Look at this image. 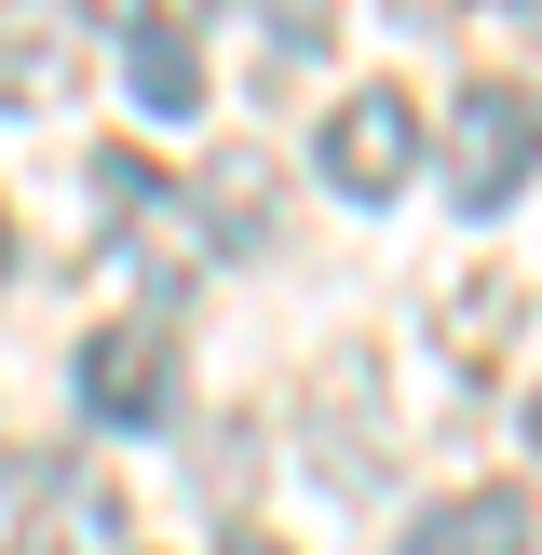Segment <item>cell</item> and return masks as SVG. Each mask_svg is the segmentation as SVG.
<instances>
[{
  "mask_svg": "<svg viewBox=\"0 0 542 555\" xmlns=\"http://www.w3.org/2000/svg\"><path fill=\"white\" fill-rule=\"evenodd\" d=\"M529 177H542V81H461V108H448V204L502 217Z\"/></svg>",
  "mask_w": 542,
  "mask_h": 555,
  "instance_id": "6da1fadb",
  "label": "cell"
},
{
  "mask_svg": "<svg viewBox=\"0 0 542 555\" xmlns=\"http://www.w3.org/2000/svg\"><path fill=\"white\" fill-rule=\"evenodd\" d=\"M421 150H434V122L393 95V81L339 95V108H325V135H312V163H325V190H339V204H393V190L421 177Z\"/></svg>",
  "mask_w": 542,
  "mask_h": 555,
  "instance_id": "7a4b0ae2",
  "label": "cell"
},
{
  "mask_svg": "<svg viewBox=\"0 0 542 555\" xmlns=\"http://www.w3.org/2000/svg\"><path fill=\"white\" fill-rule=\"evenodd\" d=\"M68 393H81V421H108V434H163V406H177V339H163V312L95 325V339L68 352Z\"/></svg>",
  "mask_w": 542,
  "mask_h": 555,
  "instance_id": "3957f363",
  "label": "cell"
},
{
  "mask_svg": "<svg viewBox=\"0 0 542 555\" xmlns=\"http://www.w3.org/2000/svg\"><path fill=\"white\" fill-rule=\"evenodd\" d=\"M190 217H204L217 258H258V244L285 231V177H271V150H217L204 177H190Z\"/></svg>",
  "mask_w": 542,
  "mask_h": 555,
  "instance_id": "277c9868",
  "label": "cell"
},
{
  "mask_svg": "<svg viewBox=\"0 0 542 555\" xmlns=\"http://www.w3.org/2000/svg\"><path fill=\"white\" fill-rule=\"evenodd\" d=\"M529 542H542L529 488H448V502L406 529V555H529Z\"/></svg>",
  "mask_w": 542,
  "mask_h": 555,
  "instance_id": "5b68a950",
  "label": "cell"
},
{
  "mask_svg": "<svg viewBox=\"0 0 542 555\" xmlns=\"http://www.w3.org/2000/svg\"><path fill=\"white\" fill-rule=\"evenodd\" d=\"M122 81H136L150 122H190V108H204V41H190L177 14H122Z\"/></svg>",
  "mask_w": 542,
  "mask_h": 555,
  "instance_id": "8992f818",
  "label": "cell"
},
{
  "mask_svg": "<svg viewBox=\"0 0 542 555\" xmlns=\"http://www.w3.org/2000/svg\"><path fill=\"white\" fill-rule=\"evenodd\" d=\"M54 515H68V461L0 448V555H54Z\"/></svg>",
  "mask_w": 542,
  "mask_h": 555,
  "instance_id": "52a82bcc",
  "label": "cell"
},
{
  "mask_svg": "<svg viewBox=\"0 0 542 555\" xmlns=\"http://www.w3.org/2000/svg\"><path fill=\"white\" fill-rule=\"evenodd\" d=\"M81 54L54 41V27H0V108H68Z\"/></svg>",
  "mask_w": 542,
  "mask_h": 555,
  "instance_id": "ba28073f",
  "label": "cell"
},
{
  "mask_svg": "<svg viewBox=\"0 0 542 555\" xmlns=\"http://www.w3.org/2000/svg\"><path fill=\"white\" fill-rule=\"evenodd\" d=\"M502 325H515V285H461L448 298V352H502Z\"/></svg>",
  "mask_w": 542,
  "mask_h": 555,
  "instance_id": "9c48e42d",
  "label": "cell"
},
{
  "mask_svg": "<svg viewBox=\"0 0 542 555\" xmlns=\"http://www.w3.org/2000/svg\"><path fill=\"white\" fill-rule=\"evenodd\" d=\"M231 555H285V542H258V529H244V542H231Z\"/></svg>",
  "mask_w": 542,
  "mask_h": 555,
  "instance_id": "30bf717a",
  "label": "cell"
},
{
  "mask_svg": "<svg viewBox=\"0 0 542 555\" xmlns=\"http://www.w3.org/2000/svg\"><path fill=\"white\" fill-rule=\"evenodd\" d=\"M0 271H14V217H0Z\"/></svg>",
  "mask_w": 542,
  "mask_h": 555,
  "instance_id": "8fae6325",
  "label": "cell"
},
{
  "mask_svg": "<svg viewBox=\"0 0 542 555\" xmlns=\"http://www.w3.org/2000/svg\"><path fill=\"white\" fill-rule=\"evenodd\" d=\"M529 448H542V393H529Z\"/></svg>",
  "mask_w": 542,
  "mask_h": 555,
  "instance_id": "7c38bea8",
  "label": "cell"
}]
</instances>
